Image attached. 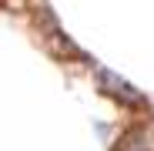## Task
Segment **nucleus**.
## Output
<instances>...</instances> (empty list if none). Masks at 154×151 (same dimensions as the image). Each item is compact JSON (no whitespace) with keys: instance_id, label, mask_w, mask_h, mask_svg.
Instances as JSON below:
<instances>
[{"instance_id":"obj_1","label":"nucleus","mask_w":154,"mask_h":151,"mask_svg":"<svg viewBox=\"0 0 154 151\" xmlns=\"http://www.w3.org/2000/svg\"><path fill=\"white\" fill-rule=\"evenodd\" d=\"M100 81H104V91H107L111 97H117L121 104H144V97H141L134 87H127L121 77H114V74H104V71H100Z\"/></svg>"}]
</instances>
